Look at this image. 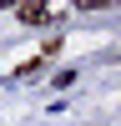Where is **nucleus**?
I'll use <instances>...</instances> for the list:
<instances>
[{
	"mask_svg": "<svg viewBox=\"0 0 121 126\" xmlns=\"http://www.w3.org/2000/svg\"><path fill=\"white\" fill-rule=\"evenodd\" d=\"M15 15L25 25H45L50 20V0H15Z\"/></svg>",
	"mask_w": 121,
	"mask_h": 126,
	"instance_id": "obj_1",
	"label": "nucleus"
},
{
	"mask_svg": "<svg viewBox=\"0 0 121 126\" xmlns=\"http://www.w3.org/2000/svg\"><path fill=\"white\" fill-rule=\"evenodd\" d=\"M76 5H81V10H96V5H106V0H76Z\"/></svg>",
	"mask_w": 121,
	"mask_h": 126,
	"instance_id": "obj_2",
	"label": "nucleus"
},
{
	"mask_svg": "<svg viewBox=\"0 0 121 126\" xmlns=\"http://www.w3.org/2000/svg\"><path fill=\"white\" fill-rule=\"evenodd\" d=\"M5 5H10V0H0V10H5Z\"/></svg>",
	"mask_w": 121,
	"mask_h": 126,
	"instance_id": "obj_3",
	"label": "nucleus"
}]
</instances>
